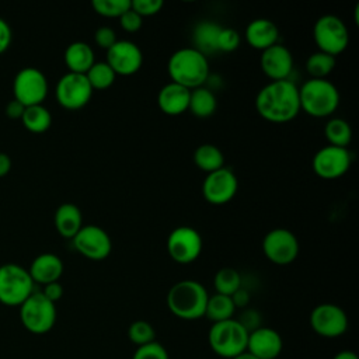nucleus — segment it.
<instances>
[{
	"mask_svg": "<svg viewBox=\"0 0 359 359\" xmlns=\"http://www.w3.org/2000/svg\"><path fill=\"white\" fill-rule=\"evenodd\" d=\"M255 109L265 121L286 123L300 112L299 87L292 80H278L265 84L255 97Z\"/></svg>",
	"mask_w": 359,
	"mask_h": 359,
	"instance_id": "1",
	"label": "nucleus"
},
{
	"mask_svg": "<svg viewBox=\"0 0 359 359\" xmlns=\"http://www.w3.org/2000/svg\"><path fill=\"white\" fill-rule=\"evenodd\" d=\"M167 72L172 83L194 90L202 87L209 79V62L194 46H187L175 50L170 56Z\"/></svg>",
	"mask_w": 359,
	"mask_h": 359,
	"instance_id": "2",
	"label": "nucleus"
},
{
	"mask_svg": "<svg viewBox=\"0 0 359 359\" xmlns=\"http://www.w3.org/2000/svg\"><path fill=\"white\" fill-rule=\"evenodd\" d=\"M209 293L206 287L194 279H184L171 286L167 293L168 310L181 320H198L205 316Z\"/></svg>",
	"mask_w": 359,
	"mask_h": 359,
	"instance_id": "3",
	"label": "nucleus"
},
{
	"mask_svg": "<svg viewBox=\"0 0 359 359\" xmlns=\"http://www.w3.org/2000/svg\"><path fill=\"white\" fill-rule=\"evenodd\" d=\"M300 111L314 118L331 116L339 105V91L327 79H309L299 87Z\"/></svg>",
	"mask_w": 359,
	"mask_h": 359,
	"instance_id": "4",
	"label": "nucleus"
},
{
	"mask_svg": "<svg viewBox=\"0 0 359 359\" xmlns=\"http://www.w3.org/2000/svg\"><path fill=\"white\" fill-rule=\"evenodd\" d=\"M248 331L236 320L213 323L208 332V344L213 353L223 359H233L247 351Z\"/></svg>",
	"mask_w": 359,
	"mask_h": 359,
	"instance_id": "5",
	"label": "nucleus"
},
{
	"mask_svg": "<svg viewBox=\"0 0 359 359\" xmlns=\"http://www.w3.org/2000/svg\"><path fill=\"white\" fill-rule=\"evenodd\" d=\"M34 293V280L28 269L17 264L0 266V303L20 307Z\"/></svg>",
	"mask_w": 359,
	"mask_h": 359,
	"instance_id": "6",
	"label": "nucleus"
},
{
	"mask_svg": "<svg viewBox=\"0 0 359 359\" xmlns=\"http://www.w3.org/2000/svg\"><path fill=\"white\" fill-rule=\"evenodd\" d=\"M56 306L42 292H34L20 306V320L24 328L35 335L49 332L56 323Z\"/></svg>",
	"mask_w": 359,
	"mask_h": 359,
	"instance_id": "7",
	"label": "nucleus"
},
{
	"mask_svg": "<svg viewBox=\"0 0 359 359\" xmlns=\"http://www.w3.org/2000/svg\"><path fill=\"white\" fill-rule=\"evenodd\" d=\"M313 39L320 52L335 57L348 48L349 31L339 17L325 14L314 22Z\"/></svg>",
	"mask_w": 359,
	"mask_h": 359,
	"instance_id": "8",
	"label": "nucleus"
},
{
	"mask_svg": "<svg viewBox=\"0 0 359 359\" xmlns=\"http://www.w3.org/2000/svg\"><path fill=\"white\" fill-rule=\"evenodd\" d=\"M13 93L24 107L39 105L48 95V80L41 70L24 67L14 77Z\"/></svg>",
	"mask_w": 359,
	"mask_h": 359,
	"instance_id": "9",
	"label": "nucleus"
},
{
	"mask_svg": "<svg viewBox=\"0 0 359 359\" xmlns=\"http://www.w3.org/2000/svg\"><path fill=\"white\" fill-rule=\"evenodd\" d=\"M311 330L324 338H338L348 330V316L334 303H321L310 313Z\"/></svg>",
	"mask_w": 359,
	"mask_h": 359,
	"instance_id": "10",
	"label": "nucleus"
},
{
	"mask_svg": "<svg viewBox=\"0 0 359 359\" xmlns=\"http://www.w3.org/2000/svg\"><path fill=\"white\" fill-rule=\"evenodd\" d=\"M93 88L86 74L66 73L63 74L55 88L57 102L66 109H80L88 104L93 95Z\"/></svg>",
	"mask_w": 359,
	"mask_h": 359,
	"instance_id": "11",
	"label": "nucleus"
},
{
	"mask_svg": "<svg viewBox=\"0 0 359 359\" xmlns=\"http://www.w3.org/2000/svg\"><path fill=\"white\" fill-rule=\"evenodd\" d=\"M262 251L268 261L276 265L292 264L299 254V241L287 229H273L264 236Z\"/></svg>",
	"mask_w": 359,
	"mask_h": 359,
	"instance_id": "12",
	"label": "nucleus"
},
{
	"mask_svg": "<svg viewBox=\"0 0 359 359\" xmlns=\"http://www.w3.org/2000/svg\"><path fill=\"white\" fill-rule=\"evenodd\" d=\"M201 234L191 226L175 227L167 238L168 255L178 264H191L202 252Z\"/></svg>",
	"mask_w": 359,
	"mask_h": 359,
	"instance_id": "13",
	"label": "nucleus"
},
{
	"mask_svg": "<svg viewBox=\"0 0 359 359\" xmlns=\"http://www.w3.org/2000/svg\"><path fill=\"white\" fill-rule=\"evenodd\" d=\"M72 240L76 251L91 261H102L112 251L111 237L97 224L83 226Z\"/></svg>",
	"mask_w": 359,
	"mask_h": 359,
	"instance_id": "14",
	"label": "nucleus"
},
{
	"mask_svg": "<svg viewBox=\"0 0 359 359\" xmlns=\"http://www.w3.org/2000/svg\"><path fill=\"white\" fill-rule=\"evenodd\" d=\"M351 161L352 157L348 149L327 144L313 156L311 167L320 178L337 180L349 170Z\"/></svg>",
	"mask_w": 359,
	"mask_h": 359,
	"instance_id": "15",
	"label": "nucleus"
},
{
	"mask_svg": "<svg viewBox=\"0 0 359 359\" xmlns=\"http://www.w3.org/2000/svg\"><path fill=\"white\" fill-rule=\"evenodd\" d=\"M237 189L238 180L227 167L206 174L202 182V195L210 205L219 206L230 202L236 196Z\"/></svg>",
	"mask_w": 359,
	"mask_h": 359,
	"instance_id": "16",
	"label": "nucleus"
},
{
	"mask_svg": "<svg viewBox=\"0 0 359 359\" xmlns=\"http://www.w3.org/2000/svg\"><path fill=\"white\" fill-rule=\"evenodd\" d=\"M107 63L115 74L130 76L142 67L143 53L132 41H116L109 49H107Z\"/></svg>",
	"mask_w": 359,
	"mask_h": 359,
	"instance_id": "17",
	"label": "nucleus"
},
{
	"mask_svg": "<svg viewBox=\"0 0 359 359\" xmlns=\"http://www.w3.org/2000/svg\"><path fill=\"white\" fill-rule=\"evenodd\" d=\"M261 69L271 81L287 80L293 70V55L282 43H275L261 53Z\"/></svg>",
	"mask_w": 359,
	"mask_h": 359,
	"instance_id": "18",
	"label": "nucleus"
},
{
	"mask_svg": "<svg viewBox=\"0 0 359 359\" xmlns=\"http://www.w3.org/2000/svg\"><path fill=\"white\" fill-rule=\"evenodd\" d=\"M283 349L280 334L269 327H259L248 332L247 352L257 359H276Z\"/></svg>",
	"mask_w": 359,
	"mask_h": 359,
	"instance_id": "19",
	"label": "nucleus"
},
{
	"mask_svg": "<svg viewBox=\"0 0 359 359\" xmlns=\"http://www.w3.org/2000/svg\"><path fill=\"white\" fill-rule=\"evenodd\" d=\"M189 95L191 90L170 81L160 88L157 94V105L165 115L177 116L188 111Z\"/></svg>",
	"mask_w": 359,
	"mask_h": 359,
	"instance_id": "20",
	"label": "nucleus"
},
{
	"mask_svg": "<svg viewBox=\"0 0 359 359\" xmlns=\"http://www.w3.org/2000/svg\"><path fill=\"white\" fill-rule=\"evenodd\" d=\"M244 34L247 43L261 52L279 41V29L276 24L268 18H255L250 21Z\"/></svg>",
	"mask_w": 359,
	"mask_h": 359,
	"instance_id": "21",
	"label": "nucleus"
},
{
	"mask_svg": "<svg viewBox=\"0 0 359 359\" xmlns=\"http://www.w3.org/2000/svg\"><path fill=\"white\" fill-rule=\"evenodd\" d=\"M28 272L34 283H41L45 286L59 280L63 273V262L56 254L43 252L34 258Z\"/></svg>",
	"mask_w": 359,
	"mask_h": 359,
	"instance_id": "22",
	"label": "nucleus"
},
{
	"mask_svg": "<svg viewBox=\"0 0 359 359\" xmlns=\"http://www.w3.org/2000/svg\"><path fill=\"white\" fill-rule=\"evenodd\" d=\"M65 65L70 73L86 74L95 63L93 48L83 41L72 42L65 50Z\"/></svg>",
	"mask_w": 359,
	"mask_h": 359,
	"instance_id": "23",
	"label": "nucleus"
},
{
	"mask_svg": "<svg viewBox=\"0 0 359 359\" xmlns=\"http://www.w3.org/2000/svg\"><path fill=\"white\" fill-rule=\"evenodd\" d=\"M55 227L62 237L73 238L83 227V216L79 206L70 202L62 203L55 212Z\"/></svg>",
	"mask_w": 359,
	"mask_h": 359,
	"instance_id": "24",
	"label": "nucleus"
},
{
	"mask_svg": "<svg viewBox=\"0 0 359 359\" xmlns=\"http://www.w3.org/2000/svg\"><path fill=\"white\" fill-rule=\"evenodd\" d=\"M222 31V25L215 22V21H209V20H203L201 22H198L194 28V34H192V41H194V48L196 50H199L201 53H203L205 56L209 53H216L217 52V38L219 34Z\"/></svg>",
	"mask_w": 359,
	"mask_h": 359,
	"instance_id": "25",
	"label": "nucleus"
},
{
	"mask_svg": "<svg viewBox=\"0 0 359 359\" xmlns=\"http://www.w3.org/2000/svg\"><path fill=\"white\" fill-rule=\"evenodd\" d=\"M217 101L213 91L208 87H198L191 90L188 111L198 118H208L212 116L216 111Z\"/></svg>",
	"mask_w": 359,
	"mask_h": 359,
	"instance_id": "26",
	"label": "nucleus"
},
{
	"mask_svg": "<svg viewBox=\"0 0 359 359\" xmlns=\"http://www.w3.org/2000/svg\"><path fill=\"white\" fill-rule=\"evenodd\" d=\"M194 161L196 167L206 174L224 167V156L222 150L210 143H205L196 147L194 153Z\"/></svg>",
	"mask_w": 359,
	"mask_h": 359,
	"instance_id": "27",
	"label": "nucleus"
},
{
	"mask_svg": "<svg viewBox=\"0 0 359 359\" xmlns=\"http://www.w3.org/2000/svg\"><path fill=\"white\" fill-rule=\"evenodd\" d=\"M234 311H236V306L230 296L215 293L208 297L203 317H206L213 324V323L233 318Z\"/></svg>",
	"mask_w": 359,
	"mask_h": 359,
	"instance_id": "28",
	"label": "nucleus"
},
{
	"mask_svg": "<svg viewBox=\"0 0 359 359\" xmlns=\"http://www.w3.org/2000/svg\"><path fill=\"white\" fill-rule=\"evenodd\" d=\"M22 125L32 133H42L50 128L52 115L42 104L25 107V111L21 116Z\"/></svg>",
	"mask_w": 359,
	"mask_h": 359,
	"instance_id": "29",
	"label": "nucleus"
},
{
	"mask_svg": "<svg viewBox=\"0 0 359 359\" xmlns=\"http://www.w3.org/2000/svg\"><path fill=\"white\" fill-rule=\"evenodd\" d=\"M324 135L328 144L348 149L352 140V128L342 118H331L324 126Z\"/></svg>",
	"mask_w": 359,
	"mask_h": 359,
	"instance_id": "30",
	"label": "nucleus"
},
{
	"mask_svg": "<svg viewBox=\"0 0 359 359\" xmlns=\"http://www.w3.org/2000/svg\"><path fill=\"white\" fill-rule=\"evenodd\" d=\"M335 57L324 52H313L306 60V70L311 79H325L335 67Z\"/></svg>",
	"mask_w": 359,
	"mask_h": 359,
	"instance_id": "31",
	"label": "nucleus"
},
{
	"mask_svg": "<svg viewBox=\"0 0 359 359\" xmlns=\"http://www.w3.org/2000/svg\"><path fill=\"white\" fill-rule=\"evenodd\" d=\"M86 77L93 90H107L114 84L116 74L107 62H95L86 73Z\"/></svg>",
	"mask_w": 359,
	"mask_h": 359,
	"instance_id": "32",
	"label": "nucleus"
},
{
	"mask_svg": "<svg viewBox=\"0 0 359 359\" xmlns=\"http://www.w3.org/2000/svg\"><path fill=\"white\" fill-rule=\"evenodd\" d=\"M213 286L216 293L231 296L241 287V276L234 268H222L216 272L213 279Z\"/></svg>",
	"mask_w": 359,
	"mask_h": 359,
	"instance_id": "33",
	"label": "nucleus"
},
{
	"mask_svg": "<svg viewBox=\"0 0 359 359\" xmlns=\"http://www.w3.org/2000/svg\"><path fill=\"white\" fill-rule=\"evenodd\" d=\"M128 338L133 345L142 346L156 341V331L150 323L144 320H136L128 328Z\"/></svg>",
	"mask_w": 359,
	"mask_h": 359,
	"instance_id": "34",
	"label": "nucleus"
},
{
	"mask_svg": "<svg viewBox=\"0 0 359 359\" xmlns=\"http://www.w3.org/2000/svg\"><path fill=\"white\" fill-rule=\"evenodd\" d=\"M94 11L107 18H119L130 8V0H93Z\"/></svg>",
	"mask_w": 359,
	"mask_h": 359,
	"instance_id": "35",
	"label": "nucleus"
},
{
	"mask_svg": "<svg viewBox=\"0 0 359 359\" xmlns=\"http://www.w3.org/2000/svg\"><path fill=\"white\" fill-rule=\"evenodd\" d=\"M132 359H170L167 349L157 341L137 346Z\"/></svg>",
	"mask_w": 359,
	"mask_h": 359,
	"instance_id": "36",
	"label": "nucleus"
},
{
	"mask_svg": "<svg viewBox=\"0 0 359 359\" xmlns=\"http://www.w3.org/2000/svg\"><path fill=\"white\" fill-rule=\"evenodd\" d=\"M240 45V34L229 27H222L217 38V52H233Z\"/></svg>",
	"mask_w": 359,
	"mask_h": 359,
	"instance_id": "37",
	"label": "nucleus"
},
{
	"mask_svg": "<svg viewBox=\"0 0 359 359\" xmlns=\"http://www.w3.org/2000/svg\"><path fill=\"white\" fill-rule=\"evenodd\" d=\"M163 6H164L163 0H132L130 1V8L136 14H139L142 18L157 14L163 8Z\"/></svg>",
	"mask_w": 359,
	"mask_h": 359,
	"instance_id": "38",
	"label": "nucleus"
},
{
	"mask_svg": "<svg viewBox=\"0 0 359 359\" xmlns=\"http://www.w3.org/2000/svg\"><path fill=\"white\" fill-rule=\"evenodd\" d=\"M142 24H143V18L139 14H136L132 8H129L126 13H123L119 17V25L126 32H136V31H139Z\"/></svg>",
	"mask_w": 359,
	"mask_h": 359,
	"instance_id": "39",
	"label": "nucleus"
},
{
	"mask_svg": "<svg viewBox=\"0 0 359 359\" xmlns=\"http://www.w3.org/2000/svg\"><path fill=\"white\" fill-rule=\"evenodd\" d=\"M94 41L97 46L102 49H109L118 39L115 31L111 27H100L94 34Z\"/></svg>",
	"mask_w": 359,
	"mask_h": 359,
	"instance_id": "40",
	"label": "nucleus"
},
{
	"mask_svg": "<svg viewBox=\"0 0 359 359\" xmlns=\"http://www.w3.org/2000/svg\"><path fill=\"white\" fill-rule=\"evenodd\" d=\"M248 332L257 330L261 327V316L258 311L252 310V309H247L241 313V316L238 318H236Z\"/></svg>",
	"mask_w": 359,
	"mask_h": 359,
	"instance_id": "41",
	"label": "nucleus"
},
{
	"mask_svg": "<svg viewBox=\"0 0 359 359\" xmlns=\"http://www.w3.org/2000/svg\"><path fill=\"white\" fill-rule=\"evenodd\" d=\"M42 294L50 300L52 303H56L57 300H60V297L63 296V286L59 282H52L43 286Z\"/></svg>",
	"mask_w": 359,
	"mask_h": 359,
	"instance_id": "42",
	"label": "nucleus"
},
{
	"mask_svg": "<svg viewBox=\"0 0 359 359\" xmlns=\"http://www.w3.org/2000/svg\"><path fill=\"white\" fill-rule=\"evenodd\" d=\"M10 43H11V28L7 24V21L0 18V53L7 50Z\"/></svg>",
	"mask_w": 359,
	"mask_h": 359,
	"instance_id": "43",
	"label": "nucleus"
},
{
	"mask_svg": "<svg viewBox=\"0 0 359 359\" xmlns=\"http://www.w3.org/2000/svg\"><path fill=\"white\" fill-rule=\"evenodd\" d=\"M24 111H25V107L20 101H17V100H11L6 105V115L10 119H21Z\"/></svg>",
	"mask_w": 359,
	"mask_h": 359,
	"instance_id": "44",
	"label": "nucleus"
},
{
	"mask_svg": "<svg viewBox=\"0 0 359 359\" xmlns=\"http://www.w3.org/2000/svg\"><path fill=\"white\" fill-rule=\"evenodd\" d=\"M230 297H231L236 309H244L250 302V293L243 287H240L237 292H234Z\"/></svg>",
	"mask_w": 359,
	"mask_h": 359,
	"instance_id": "45",
	"label": "nucleus"
},
{
	"mask_svg": "<svg viewBox=\"0 0 359 359\" xmlns=\"http://www.w3.org/2000/svg\"><path fill=\"white\" fill-rule=\"evenodd\" d=\"M11 170V160L6 153H0V177H4Z\"/></svg>",
	"mask_w": 359,
	"mask_h": 359,
	"instance_id": "46",
	"label": "nucleus"
},
{
	"mask_svg": "<svg viewBox=\"0 0 359 359\" xmlns=\"http://www.w3.org/2000/svg\"><path fill=\"white\" fill-rule=\"evenodd\" d=\"M332 359H358V355L353 351L344 349V351H339L338 353H335Z\"/></svg>",
	"mask_w": 359,
	"mask_h": 359,
	"instance_id": "47",
	"label": "nucleus"
},
{
	"mask_svg": "<svg viewBox=\"0 0 359 359\" xmlns=\"http://www.w3.org/2000/svg\"><path fill=\"white\" fill-rule=\"evenodd\" d=\"M233 359H257V358L252 356L251 353H248V352L245 351L244 353H241V355H238V356H236V358H233Z\"/></svg>",
	"mask_w": 359,
	"mask_h": 359,
	"instance_id": "48",
	"label": "nucleus"
}]
</instances>
